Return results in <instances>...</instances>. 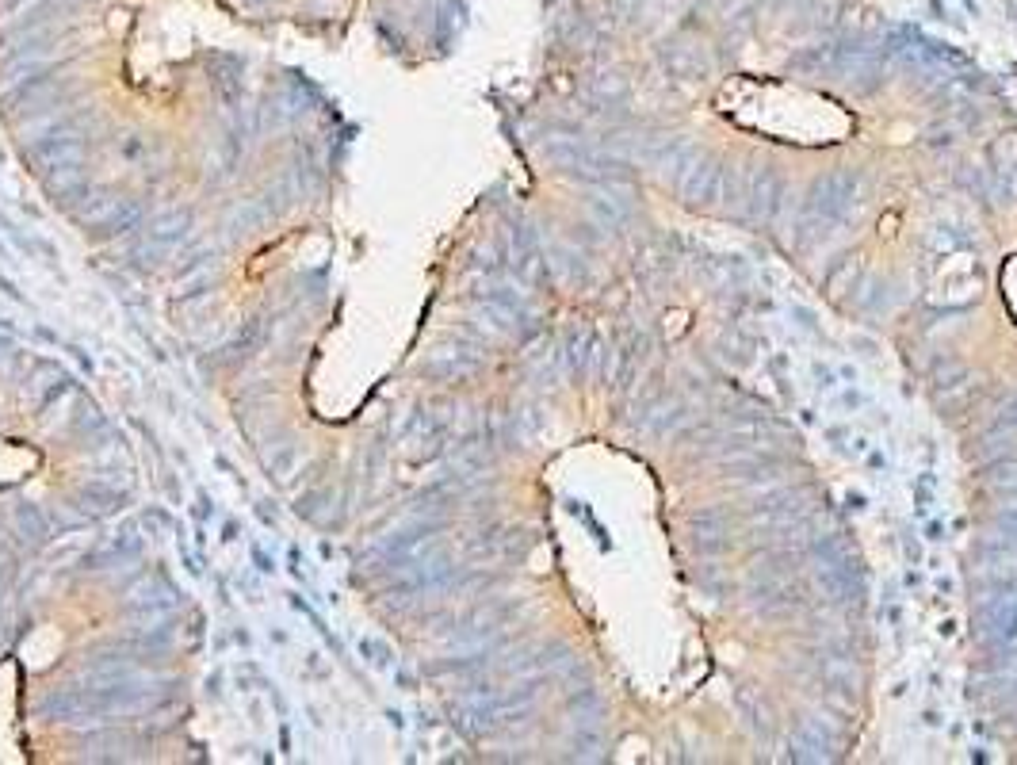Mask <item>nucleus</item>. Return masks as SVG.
<instances>
[{"mask_svg":"<svg viewBox=\"0 0 1017 765\" xmlns=\"http://www.w3.org/2000/svg\"><path fill=\"white\" fill-rule=\"evenodd\" d=\"M995 628L1006 639H1017V601H998L995 605Z\"/></svg>","mask_w":1017,"mask_h":765,"instance_id":"2","label":"nucleus"},{"mask_svg":"<svg viewBox=\"0 0 1017 765\" xmlns=\"http://www.w3.org/2000/svg\"><path fill=\"white\" fill-rule=\"evenodd\" d=\"M715 184H719V169H715L712 161H700L693 173H685V196L689 203H700V199H712L715 196Z\"/></svg>","mask_w":1017,"mask_h":765,"instance_id":"1","label":"nucleus"},{"mask_svg":"<svg viewBox=\"0 0 1017 765\" xmlns=\"http://www.w3.org/2000/svg\"><path fill=\"white\" fill-rule=\"evenodd\" d=\"M998 429H1017V398L998 414Z\"/></svg>","mask_w":1017,"mask_h":765,"instance_id":"3","label":"nucleus"}]
</instances>
